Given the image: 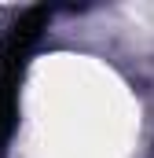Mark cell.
I'll return each mask as SVG.
<instances>
[{"instance_id":"cell-1","label":"cell","mask_w":154,"mask_h":158,"mask_svg":"<svg viewBox=\"0 0 154 158\" xmlns=\"http://www.w3.org/2000/svg\"><path fill=\"white\" fill-rule=\"evenodd\" d=\"M51 11L48 7H26L0 40V147L7 143L11 129H15V107H18V85L26 74L30 52L40 40L44 26H48Z\"/></svg>"}]
</instances>
